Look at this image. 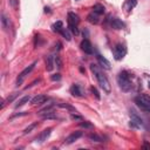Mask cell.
Here are the masks:
<instances>
[{"mask_svg": "<svg viewBox=\"0 0 150 150\" xmlns=\"http://www.w3.org/2000/svg\"><path fill=\"white\" fill-rule=\"evenodd\" d=\"M90 70H91L93 74L95 75V77H96V80H97L100 87L103 89V91H105L107 94H109L110 90H111V87H110V83H109L107 76H105V75L103 74V71L101 70V68H100L97 64L91 63V64H90Z\"/></svg>", "mask_w": 150, "mask_h": 150, "instance_id": "obj_1", "label": "cell"}, {"mask_svg": "<svg viewBox=\"0 0 150 150\" xmlns=\"http://www.w3.org/2000/svg\"><path fill=\"white\" fill-rule=\"evenodd\" d=\"M117 83L120 86V88L123 91H130L132 88V82H131V77L130 74L125 70H122L118 75H117Z\"/></svg>", "mask_w": 150, "mask_h": 150, "instance_id": "obj_2", "label": "cell"}, {"mask_svg": "<svg viewBox=\"0 0 150 150\" xmlns=\"http://www.w3.org/2000/svg\"><path fill=\"white\" fill-rule=\"evenodd\" d=\"M135 103L141 110H143L145 112H150V97L148 95H145V94L137 95L135 97Z\"/></svg>", "mask_w": 150, "mask_h": 150, "instance_id": "obj_3", "label": "cell"}, {"mask_svg": "<svg viewBox=\"0 0 150 150\" xmlns=\"http://www.w3.org/2000/svg\"><path fill=\"white\" fill-rule=\"evenodd\" d=\"M67 22H68V29L77 35L79 34V29H77V26H79V22H80V19H79V15L73 13V12H69L68 13V19H67Z\"/></svg>", "mask_w": 150, "mask_h": 150, "instance_id": "obj_4", "label": "cell"}, {"mask_svg": "<svg viewBox=\"0 0 150 150\" xmlns=\"http://www.w3.org/2000/svg\"><path fill=\"white\" fill-rule=\"evenodd\" d=\"M112 54H114L115 60H117V61L122 60V59L125 56V54H127V48H125V46H124L123 43H116V45L114 46V48H112Z\"/></svg>", "mask_w": 150, "mask_h": 150, "instance_id": "obj_5", "label": "cell"}, {"mask_svg": "<svg viewBox=\"0 0 150 150\" xmlns=\"http://www.w3.org/2000/svg\"><path fill=\"white\" fill-rule=\"evenodd\" d=\"M36 63H38V62H36V61H34L32 64H29L28 67H26V68H25V69H23V70H22V71L19 74V76H18V79H16V86H18V87H19V86H20V84L23 82L25 77H26V76H27V75H28V74H29V73H30V71H32V70L35 68Z\"/></svg>", "mask_w": 150, "mask_h": 150, "instance_id": "obj_6", "label": "cell"}, {"mask_svg": "<svg viewBox=\"0 0 150 150\" xmlns=\"http://www.w3.org/2000/svg\"><path fill=\"white\" fill-rule=\"evenodd\" d=\"M130 125L134 128H141L143 125V120L134 110L130 111Z\"/></svg>", "mask_w": 150, "mask_h": 150, "instance_id": "obj_7", "label": "cell"}, {"mask_svg": "<svg viewBox=\"0 0 150 150\" xmlns=\"http://www.w3.org/2000/svg\"><path fill=\"white\" fill-rule=\"evenodd\" d=\"M80 47H81V49L86 53V54H93L94 53V48H93V45L90 43V41L88 40V39H84V40H82V42H81V45H80Z\"/></svg>", "mask_w": 150, "mask_h": 150, "instance_id": "obj_8", "label": "cell"}, {"mask_svg": "<svg viewBox=\"0 0 150 150\" xmlns=\"http://www.w3.org/2000/svg\"><path fill=\"white\" fill-rule=\"evenodd\" d=\"M82 135H83V131H80V130L71 132V134L64 139V144H71V143H74V142L77 141Z\"/></svg>", "mask_w": 150, "mask_h": 150, "instance_id": "obj_9", "label": "cell"}, {"mask_svg": "<svg viewBox=\"0 0 150 150\" xmlns=\"http://www.w3.org/2000/svg\"><path fill=\"white\" fill-rule=\"evenodd\" d=\"M96 59H97V62H98V64H100V67H101V68L107 69V70H109V69L111 68L110 62H109L104 56H102V55L97 54V55H96Z\"/></svg>", "mask_w": 150, "mask_h": 150, "instance_id": "obj_10", "label": "cell"}, {"mask_svg": "<svg viewBox=\"0 0 150 150\" xmlns=\"http://www.w3.org/2000/svg\"><path fill=\"white\" fill-rule=\"evenodd\" d=\"M109 21H110V26H111L112 28H115V29H123V28L125 27L124 22L121 21L118 18H110Z\"/></svg>", "mask_w": 150, "mask_h": 150, "instance_id": "obj_11", "label": "cell"}, {"mask_svg": "<svg viewBox=\"0 0 150 150\" xmlns=\"http://www.w3.org/2000/svg\"><path fill=\"white\" fill-rule=\"evenodd\" d=\"M47 101H48V97H47L46 95H36L35 97H33V98L30 100L32 104H34V105L43 104V103H46Z\"/></svg>", "mask_w": 150, "mask_h": 150, "instance_id": "obj_12", "label": "cell"}, {"mask_svg": "<svg viewBox=\"0 0 150 150\" xmlns=\"http://www.w3.org/2000/svg\"><path fill=\"white\" fill-rule=\"evenodd\" d=\"M70 94L76 97H83V91L79 84H73L70 87Z\"/></svg>", "mask_w": 150, "mask_h": 150, "instance_id": "obj_13", "label": "cell"}, {"mask_svg": "<svg viewBox=\"0 0 150 150\" xmlns=\"http://www.w3.org/2000/svg\"><path fill=\"white\" fill-rule=\"evenodd\" d=\"M50 132H52V128H47V129H45V130L39 135V137L36 138V141H39L40 143L47 141V138L50 136Z\"/></svg>", "mask_w": 150, "mask_h": 150, "instance_id": "obj_14", "label": "cell"}, {"mask_svg": "<svg viewBox=\"0 0 150 150\" xmlns=\"http://www.w3.org/2000/svg\"><path fill=\"white\" fill-rule=\"evenodd\" d=\"M87 20H88V22H90L93 25H97L100 22V15L96 14V13H94V12H91V13L88 14Z\"/></svg>", "mask_w": 150, "mask_h": 150, "instance_id": "obj_15", "label": "cell"}, {"mask_svg": "<svg viewBox=\"0 0 150 150\" xmlns=\"http://www.w3.org/2000/svg\"><path fill=\"white\" fill-rule=\"evenodd\" d=\"M54 57L52 56V55H49V56H47L46 57V69H47V71H52L53 70V68H54Z\"/></svg>", "mask_w": 150, "mask_h": 150, "instance_id": "obj_16", "label": "cell"}, {"mask_svg": "<svg viewBox=\"0 0 150 150\" xmlns=\"http://www.w3.org/2000/svg\"><path fill=\"white\" fill-rule=\"evenodd\" d=\"M30 101V97H29V95H26V96H23V97H21L16 103H15V105H14V108L16 109V108H20V107H22V105H25L26 103H28Z\"/></svg>", "mask_w": 150, "mask_h": 150, "instance_id": "obj_17", "label": "cell"}, {"mask_svg": "<svg viewBox=\"0 0 150 150\" xmlns=\"http://www.w3.org/2000/svg\"><path fill=\"white\" fill-rule=\"evenodd\" d=\"M1 25H2V28L5 30H7L9 27H11V20L9 18H7L5 14H1Z\"/></svg>", "mask_w": 150, "mask_h": 150, "instance_id": "obj_18", "label": "cell"}, {"mask_svg": "<svg viewBox=\"0 0 150 150\" xmlns=\"http://www.w3.org/2000/svg\"><path fill=\"white\" fill-rule=\"evenodd\" d=\"M93 12L96 13V14H98V15H102L104 13V7L102 5H100V4H96L93 7Z\"/></svg>", "mask_w": 150, "mask_h": 150, "instance_id": "obj_19", "label": "cell"}, {"mask_svg": "<svg viewBox=\"0 0 150 150\" xmlns=\"http://www.w3.org/2000/svg\"><path fill=\"white\" fill-rule=\"evenodd\" d=\"M18 95H19V93H16V91H15V93H13V94H11V95H9V96H8L6 100H4V101H2V103H1V107H0V108L2 109L7 102H8V103H9V102H12V101H13V100H14V98L18 96Z\"/></svg>", "mask_w": 150, "mask_h": 150, "instance_id": "obj_20", "label": "cell"}, {"mask_svg": "<svg viewBox=\"0 0 150 150\" xmlns=\"http://www.w3.org/2000/svg\"><path fill=\"white\" fill-rule=\"evenodd\" d=\"M62 28H63V23H62V21H56L55 23H53L52 25V29H53V32H61L62 30Z\"/></svg>", "mask_w": 150, "mask_h": 150, "instance_id": "obj_21", "label": "cell"}, {"mask_svg": "<svg viewBox=\"0 0 150 150\" xmlns=\"http://www.w3.org/2000/svg\"><path fill=\"white\" fill-rule=\"evenodd\" d=\"M69 32H70V30H69L68 28H64V27H63V28H62V30H61L60 33L62 34V36H63L66 40L70 41V40H71V38H70V33H69Z\"/></svg>", "mask_w": 150, "mask_h": 150, "instance_id": "obj_22", "label": "cell"}, {"mask_svg": "<svg viewBox=\"0 0 150 150\" xmlns=\"http://www.w3.org/2000/svg\"><path fill=\"white\" fill-rule=\"evenodd\" d=\"M88 137H89V139H91L93 142H103L102 137L98 136V135H96V134H90Z\"/></svg>", "mask_w": 150, "mask_h": 150, "instance_id": "obj_23", "label": "cell"}, {"mask_svg": "<svg viewBox=\"0 0 150 150\" xmlns=\"http://www.w3.org/2000/svg\"><path fill=\"white\" fill-rule=\"evenodd\" d=\"M36 125H38V122H34V123H32L30 125H28V127H27V128L23 130V135L29 134V132H30L33 129H35V127H36Z\"/></svg>", "mask_w": 150, "mask_h": 150, "instance_id": "obj_24", "label": "cell"}, {"mask_svg": "<svg viewBox=\"0 0 150 150\" xmlns=\"http://www.w3.org/2000/svg\"><path fill=\"white\" fill-rule=\"evenodd\" d=\"M54 61H55L56 67H57L59 69H61V68H62V61H61V57H60L59 55H56V56L54 57Z\"/></svg>", "mask_w": 150, "mask_h": 150, "instance_id": "obj_25", "label": "cell"}, {"mask_svg": "<svg viewBox=\"0 0 150 150\" xmlns=\"http://www.w3.org/2000/svg\"><path fill=\"white\" fill-rule=\"evenodd\" d=\"M128 11H131L136 5H137V0H128Z\"/></svg>", "mask_w": 150, "mask_h": 150, "instance_id": "obj_26", "label": "cell"}, {"mask_svg": "<svg viewBox=\"0 0 150 150\" xmlns=\"http://www.w3.org/2000/svg\"><path fill=\"white\" fill-rule=\"evenodd\" d=\"M90 91L93 93V95H94V96H95L97 100H100V98H101V96H100V93L97 91V89H96L95 87H90Z\"/></svg>", "mask_w": 150, "mask_h": 150, "instance_id": "obj_27", "label": "cell"}, {"mask_svg": "<svg viewBox=\"0 0 150 150\" xmlns=\"http://www.w3.org/2000/svg\"><path fill=\"white\" fill-rule=\"evenodd\" d=\"M80 125H81L82 128H86V129L93 128V124H90L89 122H86V121H81V122H80Z\"/></svg>", "mask_w": 150, "mask_h": 150, "instance_id": "obj_28", "label": "cell"}, {"mask_svg": "<svg viewBox=\"0 0 150 150\" xmlns=\"http://www.w3.org/2000/svg\"><path fill=\"white\" fill-rule=\"evenodd\" d=\"M18 0H9V5H11V7L13 8V9H16L18 8Z\"/></svg>", "mask_w": 150, "mask_h": 150, "instance_id": "obj_29", "label": "cell"}, {"mask_svg": "<svg viewBox=\"0 0 150 150\" xmlns=\"http://www.w3.org/2000/svg\"><path fill=\"white\" fill-rule=\"evenodd\" d=\"M50 80L52 81H60L61 80V75L57 73V74H54V75H52L50 76Z\"/></svg>", "mask_w": 150, "mask_h": 150, "instance_id": "obj_30", "label": "cell"}, {"mask_svg": "<svg viewBox=\"0 0 150 150\" xmlns=\"http://www.w3.org/2000/svg\"><path fill=\"white\" fill-rule=\"evenodd\" d=\"M70 117H71V120H77V121H80V122L82 121V117L79 116V115H76V114H71Z\"/></svg>", "mask_w": 150, "mask_h": 150, "instance_id": "obj_31", "label": "cell"}, {"mask_svg": "<svg viewBox=\"0 0 150 150\" xmlns=\"http://www.w3.org/2000/svg\"><path fill=\"white\" fill-rule=\"evenodd\" d=\"M40 81H41L40 79H38V80H35V81H33V82H32V83H30L29 86H27V87H26V89H28V88H30V87H33V86H35V84H36V83H39Z\"/></svg>", "mask_w": 150, "mask_h": 150, "instance_id": "obj_32", "label": "cell"}, {"mask_svg": "<svg viewBox=\"0 0 150 150\" xmlns=\"http://www.w3.org/2000/svg\"><path fill=\"white\" fill-rule=\"evenodd\" d=\"M25 115H27V112H26V111H23V112H18V114L13 115L11 118H14V117H18V116H25Z\"/></svg>", "mask_w": 150, "mask_h": 150, "instance_id": "obj_33", "label": "cell"}, {"mask_svg": "<svg viewBox=\"0 0 150 150\" xmlns=\"http://www.w3.org/2000/svg\"><path fill=\"white\" fill-rule=\"evenodd\" d=\"M143 148H148V149H150V145H148V144H144V145H143Z\"/></svg>", "mask_w": 150, "mask_h": 150, "instance_id": "obj_34", "label": "cell"}, {"mask_svg": "<svg viewBox=\"0 0 150 150\" xmlns=\"http://www.w3.org/2000/svg\"><path fill=\"white\" fill-rule=\"evenodd\" d=\"M149 88H150V81H149Z\"/></svg>", "mask_w": 150, "mask_h": 150, "instance_id": "obj_35", "label": "cell"}, {"mask_svg": "<svg viewBox=\"0 0 150 150\" xmlns=\"http://www.w3.org/2000/svg\"><path fill=\"white\" fill-rule=\"evenodd\" d=\"M75 1H79V0H75Z\"/></svg>", "mask_w": 150, "mask_h": 150, "instance_id": "obj_36", "label": "cell"}]
</instances>
